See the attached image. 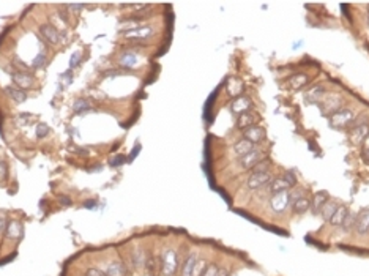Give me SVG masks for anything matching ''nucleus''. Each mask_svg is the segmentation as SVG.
Segmentation results:
<instances>
[{
	"instance_id": "f257e3e1",
	"label": "nucleus",
	"mask_w": 369,
	"mask_h": 276,
	"mask_svg": "<svg viewBox=\"0 0 369 276\" xmlns=\"http://www.w3.org/2000/svg\"><path fill=\"white\" fill-rule=\"evenodd\" d=\"M353 122H355V112L351 108H342L328 118L330 127L338 131L351 130Z\"/></svg>"
},
{
	"instance_id": "f03ea898",
	"label": "nucleus",
	"mask_w": 369,
	"mask_h": 276,
	"mask_svg": "<svg viewBox=\"0 0 369 276\" xmlns=\"http://www.w3.org/2000/svg\"><path fill=\"white\" fill-rule=\"evenodd\" d=\"M369 137V120L363 115L358 120H355L349 130V139L353 146H363Z\"/></svg>"
},
{
	"instance_id": "7ed1b4c3",
	"label": "nucleus",
	"mask_w": 369,
	"mask_h": 276,
	"mask_svg": "<svg viewBox=\"0 0 369 276\" xmlns=\"http://www.w3.org/2000/svg\"><path fill=\"white\" fill-rule=\"evenodd\" d=\"M290 194V204H292V210L298 215H303L308 210H311V199L306 196L304 190H300V188H294V193Z\"/></svg>"
},
{
	"instance_id": "20e7f679",
	"label": "nucleus",
	"mask_w": 369,
	"mask_h": 276,
	"mask_svg": "<svg viewBox=\"0 0 369 276\" xmlns=\"http://www.w3.org/2000/svg\"><path fill=\"white\" fill-rule=\"evenodd\" d=\"M319 108L323 117H332L339 109H342V97L338 93H332V95H325L323 99L319 103Z\"/></svg>"
},
{
	"instance_id": "39448f33",
	"label": "nucleus",
	"mask_w": 369,
	"mask_h": 276,
	"mask_svg": "<svg viewBox=\"0 0 369 276\" xmlns=\"http://www.w3.org/2000/svg\"><path fill=\"white\" fill-rule=\"evenodd\" d=\"M177 267H179L177 253L174 249H166L160 260V268H161L163 276H172L177 272Z\"/></svg>"
},
{
	"instance_id": "423d86ee",
	"label": "nucleus",
	"mask_w": 369,
	"mask_h": 276,
	"mask_svg": "<svg viewBox=\"0 0 369 276\" xmlns=\"http://www.w3.org/2000/svg\"><path fill=\"white\" fill-rule=\"evenodd\" d=\"M264 160H265L264 152H260V150L254 148L252 152L246 153L243 156H240V158H238V166L241 169H245V171H248V169H251V171H252V169L256 167L260 161H264Z\"/></svg>"
},
{
	"instance_id": "0eeeda50",
	"label": "nucleus",
	"mask_w": 369,
	"mask_h": 276,
	"mask_svg": "<svg viewBox=\"0 0 369 276\" xmlns=\"http://www.w3.org/2000/svg\"><path fill=\"white\" fill-rule=\"evenodd\" d=\"M153 33H155L153 27H150V26H139L136 29L125 32V38L126 40H133V41H144V40H149Z\"/></svg>"
},
{
	"instance_id": "6e6552de",
	"label": "nucleus",
	"mask_w": 369,
	"mask_h": 276,
	"mask_svg": "<svg viewBox=\"0 0 369 276\" xmlns=\"http://www.w3.org/2000/svg\"><path fill=\"white\" fill-rule=\"evenodd\" d=\"M243 139L250 141L252 146H257V144H262L267 139V131L259 127V125H254V127L248 128L246 131H243Z\"/></svg>"
},
{
	"instance_id": "1a4fd4ad",
	"label": "nucleus",
	"mask_w": 369,
	"mask_h": 276,
	"mask_svg": "<svg viewBox=\"0 0 369 276\" xmlns=\"http://www.w3.org/2000/svg\"><path fill=\"white\" fill-rule=\"evenodd\" d=\"M273 180V175L270 172H252L248 179V186L251 190H260L265 185H270Z\"/></svg>"
},
{
	"instance_id": "9d476101",
	"label": "nucleus",
	"mask_w": 369,
	"mask_h": 276,
	"mask_svg": "<svg viewBox=\"0 0 369 276\" xmlns=\"http://www.w3.org/2000/svg\"><path fill=\"white\" fill-rule=\"evenodd\" d=\"M252 108V101L250 97H237L232 99L231 103V112L234 115H240L243 114V112H248Z\"/></svg>"
},
{
	"instance_id": "9b49d317",
	"label": "nucleus",
	"mask_w": 369,
	"mask_h": 276,
	"mask_svg": "<svg viewBox=\"0 0 369 276\" xmlns=\"http://www.w3.org/2000/svg\"><path fill=\"white\" fill-rule=\"evenodd\" d=\"M289 202H290V194H289V191H285V193L273 194L270 199V207L273 211L281 213L285 210V207L289 205Z\"/></svg>"
},
{
	"instance_id": "f8f14e48",
	"label": "nucleus",
	"mask_w": 369,
	"mask_h": 276,
	"mask_svg": "<svg viewBox=\"0 0 369 276\" xmlns=\"http://www.w3.org/2000/svg\"><path fill=\"white\" fill-rule=\"evenodd\" d=\"M325 95H327L325 87L323 85H314V87H311L309 90H306V93H304V103L306 104H319Z\"/></svg>"
},
{
	"instance_id": "ddd939ff",
	"label": "nucleus",
	"mask_w": 369,
	"mask_h": 276,
	"mask_svg": "<svg viewBox=\"0 0 369 276\" xmlns=\"http://www.w3.org/2000/svg\"><path fill=\"white\" fill-rule=\"evenodd\" d=\"M11 79H13V82L17 85V89H21V90L30 89V87L35 84L34 76L25 71H15L11 74Z\"/></svg>"
},
{
	"instance_id": "4468645a",
	"label": "nucleus",
	"mask_w": 369,
	"mask_h": 276,
	"mask_svg": "<svg viewBox=\"0 0 369 276\" xmlns=\"http://www.w3.org/2000/svg\"><path fill=\"white\" fill-rule=\"evenodd\" d=\"M40 33L49 45H57V43L60 41V32L52 26V24H41Z\"/></svg>"
},
{
	"instance_id": "2eb2a0df",
	"label": "nucleus",
	"mask_w": 369,
	"mask_h": 276,
	"mask_svg": "<svg viewBox=\"0 0 369 276\" xmlns=\"http://www.w3.org/2000/svg\"><path fill=\"white\" fill-rule=\"evenodd\" d=\"M355 230L358 232L360 235H365L369 232V207L361 209L360 213L357 215V221H355Z\"/></svg>"
},
{
	"instance_id": "dca6fc26",
	"label": "nucleus",
	"mask_w": 369,
	"mask_h": 276,
	"mask_svg": "<svg viewBox=\"0 0 369 276\" xmlns=\"http://www.w3.org/2000/svg\"><path fill=\"white\" fill-rule=\"evenodd\" d=\"M328 200H330V196L327 191L316 193L313 199H311V211H313L314 215H320V210L323 209V205H325Z\"/></svg>"
},
{
	"instance_id": "f3484780",
	"label": "nucleus",
	"mask_w": 369,
	"mask_h": 276,
	"mask_svg": "<svg viewBox=\"0 0 369 276\" xmlns=\"http://www.w3.org/2000/svg\"><path fill=\"white\" fill-rule=\"evenodd\" d=\"M5 237L8 240H21L22 237V224L17 221V219H11L6 224V230H5Z\"/></svg>"
},
{
	"instance_id": "a211bd4d",
	"label": "nucleus",
	"mask_w": 369,
	"mask_h": 276,
	"mask_svg": "<svg viewBox=\"0 0 369 276\" xmlns=\"http://www.w3.org/2000/svg\"><path fill=\"white\" fill-rule=\"evenodd\" d=\"M256 125V115L252 112H243V114L237 115V128L241 131H246L248 128H251Z\"/></svg>"
},
{
	"instance_id": "6ab92c4d",
	"label": "nucleus",
	"mask_w": 369,
	"mask_h": 276,
	"mask_svg": "<svg viewBox=\"0 0 369 276\" xmlns=\"http://www.w3.org/2000/svg\"><path fill=\"white\" fill-rule=\"evenodd\" d=\"M309 82V76L304 73H297V74H292V76L287 79V85L289 89H294V90H298L302 89V87H304Z\"/></svg>"
},
{
	"instance_id": "aec40b11",
	"label": "nucleus",
	"mask_w": 369,
	"mask_h": 276,
	"mask_svg": "<svg viewBox=\"0 0 369 276\" xmlns=\"http://www.w3.org/2000/svg\"><path fill=\"white\" fill-rule=\"evenodd\" d=\"M197 254L196 253H189L186 256V259H184L183 265H182V276H193L194 273V267L197 263Z\"/></svg>"
},
{
	"instance_id": "412c9836",
	"label": "nucleus",
	"mask_w": 369,
	"mask_h": 276,
	"mask_svg": "<svg viewBox=\"0 0 369 276\" xmlns=\"http://www.w3.org/2000/svg\"><path fill=\"white\" fill-rule=\"evenodd\" d=\"M290 190V186L285 183V180L283 179V177H276V179H273L271 181H270V185H268V191L271 193V196L273 194H279V193H285V191H289Z\"/></svg>"
},
{
	"instance_id": "4be33fe9",
	"label": "nucleus",
	"mask_w": 369,
	"mask_h": 276,
	"mask_svg": "<svg viewBox=\"0 0 369 276\" xmlns=\"http://www.w3.org/2000/svg\"><path fill=\"white\" fill-rule=\"evenodd\" d=\"M254 148H256V146H252V144H251L250 141L240 139L238 142H235V146H234V153L240 158V156H243V155H246V153L252 152Z\"/></svg>"
},
{
	"instance_id": "5701e85b",
	"label": "nucleus",
	"mask_w": 369,
	"mask_h": 276,
	"mask_svg": "<svg viewBox=\"0 0 369 276\" xmlns=\"http://www.w3.org/2000/svg\"><path fill=\"white\" fill-rule=\"evenodd\" d=\"M338 207H339V204H338V202H335V200H332V199H330L328 202H327L325 205H323V209L320 210V216H322V219H323V221L330 223V219L333 218L335 211L338 210Z\"/></svg>"
},
{
	"instance_id": "b1692460",
	"label": "nucleus",
	"mask_w": 369,
	"mask_h": 276,
	"mask_svg": "<svg viewBox=\"0 0 369 276\" xmlns=\"http://www.w3.org/2000/svg\"><path fill=\"white\" fill-rule=\"evenodd\" d=\"M118 64L123 68H134L137 65V55L134 52H125L122 54V57L118 59Z\"/></svg>"
},
{
	"instance_id": "393cba45",
	"label": "nucleus",
	"mask_w": 369,
	"mask_h": 276,
	"mask_svg": "<svg viewBox=\"0 0 369 276\" xmlns=\"http://www.w3.org/2000/svg\"><path fill=\"white\" fill-rule=\"evenodd\" d=\"M6 93L11 97V99H15V103H24L25 99H27V93H25L24 90L17 89V87H6Z\"/></svg>"
},
{
	"instance_id": "a878e982",
	"label": "nucleus",
	"mask_w": 369,
	"mask_h": 276,
	"mask_svg": "<svg viewBox=\"0 0 369 276\" xmlns=\"http://www.w3.org/2000/svg\"><path fill=\"white\" fill-rule=\"evenodd\" d=\"M347 213H349V209H347V207L339 205V207H338V210L335 211L333 218L330 219V224H332V226H341V224H342V221H344V219H346Z\"/></svg>"
},
{
	"instance_id": "bb28decb",
	"label": "nucleus",
	"mask_w": 369,
	"mask_h": 276,
	"mask_svg": "<svg viewBox=\"0 0 369 276\" xmlns=\"http://www.w3.org/2000/svg\"><path fill=\"white\" fill-rule=\"evenodd\" d=\"M125 273L126 270L123 267V263L120 262H111L106 270V276H125Z\"/></svg>"
},
{
	"instance_id": "cd10ccee",
	"label": "nucleus",
	"mask_w": 369,
	"mask_h": 276,
	"mask_svg": "<svg viewBox=\"0 0 369 276\" xmlns=\"http://www.w3.org/2000/svg\"><path fill=\"white\" fill-rule=\"evenodd\" d=\"M131 260H133V265L136 268H142L145 267V260H147V256L142 249H134L131 254Z\"/></svg>"
},
{
	"instance_id": "c85d7f7f",
	"label": "nucleus",
	"mask_w": 369,
	"mask_h": 276,
	"mask_svg": "<svg viewBox=\"0 0 369 276\" xmlns=\"http://www.w3.org/2000/svg\"><path fill=\"white\" fill-rule=\"evenodd\" d=\"M241 90H243V84H241L238 79H231V81H229V84H227V92L231 93L232 97H235V98L240 97Z\"/></svg>"
},
{
	"instance_id": "c756f323",
	"label": "nucleus",
	"mask_w": 369,
	"mask_h": 276,
	"mask_svg": "<svg viewBox=\"0 0 369 276\" xmlns=\"http://www.w3.org/2000/svg\"><path fill=\"white\" fill-rule=\"evenodd\" d=\"M355 221H357V213L349 211L347 216H346V219H344V221H342V224H341L342 230H344V232H351L352 229H355Z\"/></svg>"
},
{
	"instance_id": "7c9ffc66",
	"label": "nucleus",
	"mask_w": 369,
	"mask_h": 276,
	"mask_svg": "<svg viewBox=\"0 0 369 276\" xmlns=\"http://www.w3.org/2000/svg\"><path fill=\"white\" fill-rule=\"evenodd\" d=\"M73 109H74L76 114H82V112H87L88 109H90V103H88L87 99H84V98H79V99H76L74 101Z\"/></svg>"
},
{
	"instance_id": "2f4dec72",
	"label": "nucleus",
	"mask_w": 369,
	"mask_h": 276,
	"mask_svg": "<svg viewBox=\"0 0 369 276\" xmlns=\"http://www.w3.org/2000/svg\"><path fill=\"white\" fill-rule=\"evenodd\" d=\"M48 64V57L46 54H38L36 57L32 60V68H35V70H41V68H44Z\"/></svg>"
},
{
	"instance_id": "473e14b6",
	"label": "nucleus",
	"mask_w": 369,
	"mask_h": 276,
	"mask_svg": "<svg viewBox=\"0 0 369 276\" xmlns=\"http://www.w3.org/2000/svg\"><path fill=\"white\" fill-rule=\"evenodd\" d=\"M145 267H147L149 272L153 275L156 273V268L160 267V262H158V259L155 256H147V260H145Z\"/></svg>"
},
{
	"instance_id": "72a5a7b5",
	"label": "nucleus",
	"mask_w": 369,
	"mask_h": 276,
	"mask_svg": "<svg viewBox=\"0 0 369 276\" xmlns=\"http://www.w3.org/2000/svg\"><path fill=\"white\" fill-rule=\"evenodd\" d=\"M283 179L285 180V183H287L290 188L297 186L298 179H297V174H295L294 171H285V172H284V175H283Z\"/></svg>"
},
{
	"instance_id": "f704fd0d",
	"label": "nucleus",
	"mask_w": 369,
	"mask_h": 276,
	"mask_svg": "<svg viewBox=\"0 0 369 276\" xmlns=\"http://www.w3.org/2000/svg\"><path fill=\"white\" fill-rule=\"evenodd\" d=\"M35 133H36V137L43 139V137H46L49 134V127H48V125H44V123H38Z\"/></svg>"
},
{
	"instance_id": "c9c22d12",
	"label": "nucleus",
	"mask_w": 369,
	"mask_h": 276,
	"mask_svg": "<svg viewBox=\"0 0 369 276\" xmlns=\"http://www.w3.org/2000/svg\"><path fill=\"white\" fill-rule=\"evenodd\" d=\"M218 272H219V268L216 267L215 263H208L201 276H218Z\"/></svg>"
},
{
	"instance_id": "e433bc0d",
	"label": "nucleus",
	"mask_w": 369,
	"mask_h": 276,
	"mask_svg": "<svg viewBox=\"0 0 369 276\" xmlns=\"http://www.w3.org/2000/svg\"><path fill=\"white\" fill-rule=\"evenodd\" d=\"M81 59H82V54L78 51V52H74L73 55H71V60H69V68H76V66H79V64H81Z\"/></svg>"
},
{
	"instance_id": "4c0bfd02",
	"label": "nucleus",
	"mask_w": 369,
	"mask_h": 276,
	"mask_svg": "<svg viewBox=\"0 0 369 276\" xmlns=\"http://www.w3.org/2000/svg\"><path fill=\"white\" fill-rule=\"evenodd\" d=\"M8 179V166L5 161H0V181H5Z\"/></svg>"
},
{
	"instance_id": "58836bf2",
	"label": "nucleus",
	"mask_w": 369,
	"mask_h": 276,
	"mask_svg": "<svg viewBox=\"0 0 369 276\" xmlns=\"http://www.w3.org/2000/svg\"><path fill=\"white\" fill-rule=\"evenodd\" d=\"M205 267H207V263H205V262H203V260H197L196 267H194V273H193V276H201V275L203 273V270H205Z\"/></svg>"
},
{
	"instance_id": "ea45409f",
	"label": "nucleus",
	"mask_w": 369,
	"mask_h": 276,
	"mask_svg": "<svg viewBox=\"0 0 369 276\" xmlns=\"http://www.w3.org/2000/svg\"><path fill=\"white\" fill-rule=\"evenodd\" d=\"M85 276H106V272H103V270H100L97 267H92L87 270Z\"/></svg>"
},
{
	"instance_id": "a19ab883",
	"label": "nucleus",
	"mask_w": 369,
	"mask_h": 276,
	"mask_svg": "<svg viewBox=\"0 0 369 276\" xmlns=\"http://www.w3.org/2000/svg\"><path fill=\"white\" fill-rule=\"evenodd\" d=\"M6 224H8V219H6V215L3 211H0V234H3L6 230Z\"/></svg>"
},
{
	"instance_id": "79ce46f5",
	"label": "nucleus",
	"mask_w": 369,
	"mask_h": 276,
	"mask_svg": "<svg viewBox=\"0 0 369 276\" xmlns=\"http://www.w3.org/2000/svg\"><path fill=\"white\" fill-rule=\"evenodd\" d=\"M60 81H62V85H67V84H69V82H71V73H69V71L63 73L62 76H60Z\"/></svg>"
},
{
	"instance_id": "37998d69",
	"label": "nucleus",
	"mask_w": 369,
	"mask_h": 276,
	"mask_svg": "<svg viewBox=\"0 0 369 276\" xmlns=\"http://www.w3.org/2000/svg\"><path fill=\"white\" fill-rule=\"evenodd\" d=\"M361 158H363L366 164H369V147H365L363 150H361Z\"/></svg>"
},
{
	"instance_id": "c03bdc74",
	"label": "nucleus",
	"mask_w": 369,
	"mask_h": 276,
	"mask_svg": "<svg viewBox=\"0 0 369 276\" xmlns=\"http://www.w3.org/2000/svg\"><path fill=\"white\" fill-rule=\"evenodd\" d=\"M60 204H62L63 207H69V205H71V199L67 197V196H62V197H60Z\"/></svg>"
},
{
	"instance_id": "a18cd8bd",
	"label": "nucleus",
	"mask_w": 369,
	"mask_h": 276,
	"mask_svg": "<svg viewBox=\"0 0 369 276\" xmlns=\"http://www.w3.org/2000/svg\"><path fill=\"white\" fill-rule=\"evenodd\" d=\"M218 276H229V272L226 268H219V272H218Z\"/></svg>"
},
{
	"instance_id": "49530a36",
	"label": "nucleus",
	"mask_w": 369,
	"mask_h": 276,
	"mask_svg": "<svg viewBox=\"0 0 369 276\" xmlns=\"http://www.w3.org/2000/svg\"><path fill=\"white\" fill-rule=\"evenodd\" d=\"M368 17H369V5H368Z\"/></svg>"
}]
</instances>
